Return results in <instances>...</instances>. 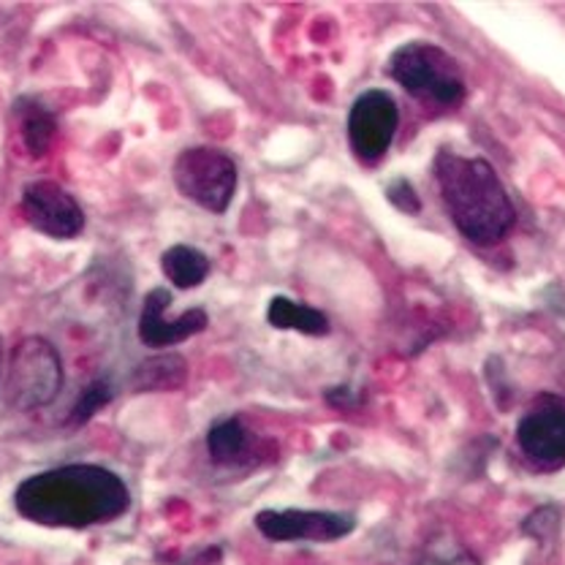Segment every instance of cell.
<instances>
[{"label": "cell", "mask_w": 565, "mask_h": 565, "mask_svg": "<svg viewBox=\"0 0 565 565\" xmlns=\"http://www.w3.org/2000/svg\"><path fill=\"white\" fill-rule=\"evenodd\" d=\"M422 565H479V563L470 561V557H444V561H427Z\"/></svg>", "instance_id": "cell-18"}, {"label": "cell", "mask_w": 565, "mask_h": 565, "mask_svg": "<svg viewBox=\"0 0 565 565\" xmlns=\"http://www.w3.org/2000/svg\"><path fill=\"white\" fill-rule=\"evenodd\" d=\"M388 202L397 204V207L405 210V212H419L422 210L419 196H416L414 188H411L405 180H397L392 188H388Z\"/></svg>", "instance_id": "cell-17"}, {"label": "cell", "mask_w": 565, "mask_h": 565, "mask_svg": "<svg viewBox=\"0 0 565 565\" xmlns=\"http://www.w3.org/2000/svg\"><path fill=\"white\" fill-rule=\"evenodd\" d=\"M161 269L177 288H196L210 275V258L199 247L172 245L161 256Z\"/></svg>", "instance_id": "cell-13"}, {"label": "cell", "mask_w": 565, "mask_h": 565, "mask_svg": "<svg viewBox=\"0 0 565 565\" xmlns=\"http://www.w3.org/2000/svg\"><path fill=\"white\" fill-rule=\"evenodd\" d=\"M111 397H115V388L106 384V381H93V384L79 394V399H76L74 411H71L68 416V424H85L90 416H96Z\"/></svg>", "instance_id": "cell-16"}, {"label": "cell", "mask_w": 565, "mask_h": 565, "mask_svg": "<svg viewBox=\"0 0 565 565\" xmlns=\"http://www.w3.org/2000/svg\"><path fill=\"white\" fill-rule=\"evenodd\" d=\"M388 74L414 98L435 106H455L465 96V76L459 63L440 46L411 41L388 61Z\"/></svg>", "instance_id": "cell-3"}, {"label": "cell", "mask_w": 565, "mask_h": 565, "mask_svg": "<svg viewBox=\"0 0 565 565\" xmlns=\"http://www.w3.org/2000/svg\"><path fill=\"white\" fill-rule=\"evenodd\" d=\"M267 321L273 323L275 329H294V332L313 334V338H321V334L329 332V318L321 313V310L310 308V305L294 302L288 297H275L267 308Z\"/></svg>", "instance_id": "cell-12"}, {"label": "cell", "mask_w": 565, "mask_h": 565, "mask_svg": "<svg viewBox=\"0 0 565 565\" xmlns=\"http://www.w3.org/2000/svg\"><path fill=\"white\" fill-rule=\"evenodd\" d=\"M256 527L269 541H338L356 530V516L340 511H262Z\"/></svg>", "instance_id": "cell-9"}, {"label": "cell", "mask_w": 565, "mask_h": 565, "mask_svg": "<svg viewBox=\"0 0 565 565\" xmlns=\"http://www.w3.org/2000/svg\"><path fill=\"white\" fill-rule=\"evenodd\" d=\"M14 505L20 516L41 527L85 530L126 514L131 492L102 465H61L22 481Z\"/></svg>", "instance_id": "cell-1"}, {"label": "cell", "mask_w": 565, "mask_h": 565, "mask_svg": "<svg viewBox=\"0 0 565 565\" xmlns=\"http://www.w3.org/2000/svg\"><path fill=\"white\" fill-rule=\"evenodd\" d=\"M22 212L35 232L55 239H74L85 228V212L57 182L39 180L22 188Z\"/></svg>", "instance_id": "cell-8"}, {"label": "cell", "mask_w": 565, "mask_h": 565, "mask_svg": "<svg viewBox=\"0 0 565 565\" xmlns=\"http://www.w3.org/2000/svg\"><path fill=\"white\" fill-rule=\"evenodd\" d=\"M17 115H20L22 139H25V147L31 150V156H44L50 150L52 137H55V117L35 102L17 104Z\"/></svg>", "instance_id": "cell-15"}, {"label": "cell", "mask_w": 565, "mask_h": 565, "mask_svg": "<svg viewBox=\"0 0 565 565\" xmlns=\"http://www.w3.org/2000/svg\"><path fill=\"white\" fill-rule=\"evenodd\" d=\"M399 109L386 90H367L351 104L349 145L351 152L367 167L384 161L397 134Z\"/></svg>", "instance_id": "cell-7"}, {"label": "cell", "mask_w": 565, "mask_h": 565, "mask_svg": "<svg viewBox=\"0 0 565 565\" xmlns=\"http://www.w3.org/2000/svg\"><path fill=\"white\" fill-rule=\"evenodd\" d=\"M0 370H3V340H0Z\"/></svg>", "instance_id": "cell-19"}, {"label": "cell", "mask_w": 565, "mask_h": 565, "mask_svg": "<svg viewBox=\"0 0 565 565\" xmlns=\"http://www.w3.org/2000/svg\"><path fill=\"white\" fill-rule=\"evenodd\" d=\"M188 375V364L182 356H156L147 359L145 364H139L137 375H134V384L141 392H161V388H177L182 386Z\"/></svg>", "instance_id": "cell-14"}, {"label": "cell", "mask_w": 565, "mask_h": 565, "mask_svg": "<svg viewBox=\"0 0 565 565\" xmlns=\"http://www.w3.org/2000/svg\"><path fill=\"white\" fill-rule=\"evenodd\" d=\"M435 180L457 232L476 245H498L514 228L516 210L484 158L438 152Z\"/></svg>", "instance_id": "cell-2"}, {"label": "cell", "mask_w": 565, "mask_h": 565, "mask_svg": "<svg viewBox=\"0 0 565 565\" xmlns=\"http://www.w3.org/2000/svg\"><path fill=\"white\" fill-rule=\"evenodd\" d=\"M169 305H172V294L167 288H152L141 305L139 338L150 349H169L207 329L210 318L202 308L188 310L180 318H167Z\"/></svg>", "instance_id": "cell-10"}, {"label": "cell", "mask_w": 565, "mask_h": 565, "mask_svg": "<svg viewBox=\"0 0 565 565\" xmlns=\"http://www.w3.org/2000/svg\"><path fill=\"white\" fill-rule=\"evenodd\" d=\"M63 388V362L44 338H25L14 345L6 370V403L17 411L44 408Z\"/></svg>", "instance_id": "cell-4"}, {"label": "cell", "mask_w": 565, "mask_h": 565, "mask_svg": "<svg viewBox=\"0 0 565 565\" xmlns=\"http://www.w3.org/2000/svg\"><path fill=\"white\" fill-rule=\"evenodd\" d=\"M174 188L196 207L226 212L237 193V163L217 147H191L180 152L172 169Z\"/></svg>", "instance_id": "cell-5"}, {"label": "cell", "mask_w": 565, "mask_h": 565, "mask_svg": "<svg viewBox=\"0 0 565 565\" xmlns=\"http://www.w3.org/2000/svg\"><path fill=\"white\" fill-rule=\"evenodd\" d=\"M207 449L215 465H223V468H243V465H247L258 455V440L237 416H232V419H221L212 424L207 433Z\"/></svg>", "instance_id": "cell-11"}, {"label": "cell", "mask_w": 565, "mask_h": 565, "mask_svg": "<svg viewBox=\"0 0 565 565\" xmlns=\"http://www.w3.org/2000/svg\"><path fill=\"white\" fill-rule=\"evenodd\" d=\"M516 444L522 457L541 473L565 468V399L541 394L516 424Z\"/></svg>", "instance_id": "cell-6"}]
</instances>
